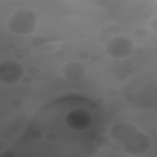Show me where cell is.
Instances as JSON below:
<instances>
[{
	"label": "cell",
	"instance_id": "cell-1",
	"mask_svg": "<svg viewBox=\"0 0 157 157\" xmlns=\"http://www.w3.org/2000/svg\"><path fill=\"white\" fill-rule=\"evenodd\" d=\"M39 12L26 8L17 9L7 20V25L12 33L26 36L33 33L37 28L41 17Z\"/></svg>",
	"mask_w": 157,
	"mask_h": 157
},
{
	"label": "cell",
	"instance_id": "cell-2",
	"mask_svg": "<svg viewBox=\"0 0 157 157\" xmlns=\"http://www.w3.org/2000/svg\"><path fill=\"white\" fill-rule=\"evenodd\" d=\"M151 147L152 140L150 136L139 131L121 145L122 150L126 154L135 156L145 154Z\"/></svg>",
	"mask_w": 157,
	"mask_h": 157
},
{
	"label": "cell",
	"instance_id": "cell-3",
	"mask_svg": "<svg viewBox=\"0 0 157 157\" xmlns=\"http://www.w3.org/2000/svg\"><path fill=\"white\" fill-rule=\"evenodd\" d=\"M135 46V43L130 38L117 36L108 41L106 44L105 50L107 53L113 58L124 59L133 54Z\"/></svg>",
	"mask_w": 157,
	"mask_h": 157
},
{
	"label": "cell",
	"instance_id": "cell-4",
	"mask_svg": "<svg viewBox=\"0 0 157 157\" xmlns=\"http://www.w3.org/2000/svg\"><path fill=\"white\" fill-rule=\"evenodd\" d=\"M26 70L23 65L17 61L7 60L0 63V82L12 85L21 82Z\"/></svg>",
	"mask_w": 157,
	"mask_h": 157
},
{
	"label": "cell",
	"instance_id": "cell-5",
	"mask_svg": "<svg viewBox=\"0 0 157 157\" xmlns=\"http://www.w3.org/2000/svg\"><path fill=\"white\" fill-rule=\"evenodd\" d=\"M138 131L137 126L134 123L121 122L111 126L109 136L114 143L121 145Z\"/></svg>",
	"mask_w": 157,
	"mask_h": 157
},
{
	"label": "cell",
	"instance_id": "cell-6",
	"mask_svg": "<svg viewBox=\"0 0 157 157\" xmlns=\"http://www.w3.org/2000/svg\"><path fill=\"white\" fill-rule=\"evenodd\" d=\"M65 122L71 129L81 131L90 127L93 120L89 112L82 109H75L67 114Z\"/></svg>",
	"mask_w": 157,
	"mask_h": 157
},
{
	"label": "cell",
	"instance_id": "cell-7",
	"mask_svg": "<svg viewBox=\"0 0 157 157\" xmlns=\"http://www.w3.org/2000/svg\"><path fill=\"white\" fill-rule=\"evenodd\" d=\"M88 70L85 64L77 61L68 62L61 68V73L68 81L77 82L85 78Z\"/></svg>",
	"mask_w": 157,
	"mask_h": 157
},
{
	"label": "cell",
	"instance_id": "cell-8",
	"mask_svg": "<svg viewBox=\"0 0 157 157\" xmlns=\"http://www.w3.org/2000/svg\"><path fill=\"white\" fill-rule=\"evenodd\" d=\"M95 144L99 148L107 149L110 148L114 144V142L109 136L102 135L98 136L97 139L95 141Z\"/></svg>",
	"mask_w": 157,
	"mask_h": 157
},
{
	"label": "cell",
	"instance_id": "cell-9",
	"mask_svg": "<svg viewBox=\"0 0 157 157\" xmlns=\"http://www.w3.org/2000/svg\"><path fill=\"white\" fill-rule=\"evenodd\" d=\"M31 54L32 50L27 47L17 49L14 51V55L17 58H24Z\"/></svg>",
	"mask_w": 157,
	"mask_h": 157
},
{
	"label": "cell",
	"instance_id": "cell-10",
	"mask_svg": "<svg viewBox=\"0 0 157 157\" xmlns=\"http://www.w3.org/2000/svg\"><path fill=\"white\" fill-rule=\"evenodd\" d=\"M41 70L39 67H38L36 65H30L26 69V72L27 75L34 77V76H37L39 74Z\"/></svg>",
	"mask_w": 157,
	"mask_h": 157
},
{
	"label": "cell",
	"instance_id": "cell-11",
	"mask_svg": "<svg viewBox=\"0 0 157 157\" xmlns=\"http://www.w3.org/2000/svg\"><path fill=\"white\" fill-rule=\"evenodd\" d=\"M10 105L13 109H19L24 106V101L20 98H15L11 100Z\"/></svg>",
	"mask_w": 157,
	"mask_h": 157
},
{
	"label": "cell",
	"instance_id": "cell-12",
	"mask_svg": "<svg viewBox=\"0 0 157 157\" xmlns=\"http://www.w3.org/2000/svg\"><path fill=\"white\" fill-rule=\"evenodd\" d=\"M44 139L49 143H55L58 139V135L55 132H47L45 134Z\"/></svg>",
	"mask_w": 157,
	"mask_h": 157
},
{
	"label": "cell",
	"instance_id": "cell-13",
	"mask_svg": "<svg viewBox=\"0 0 157 157\" xmlns=\"http://www.w3.org/2000/svg\"><path fill=\"white\" fill-rule=\"evenodd\" d=\"M44 133L40 130H34L30 134V137L32 140L36 142H39L44 138Z\"/></svg>",
	"mask_w": 157,
	"mask_h": 157
},
{
	"label": "cell",
	"instance_id": "cell-14",
	"mask_svg": "<svg viewBox=\"0 0 157 157\" xmlns=\"http://www.w3.org/2000/svg\"><path fill=\"white\" fill-rule=\"evenodd\" d=\"M111 39V34L108 30H104L101 32L100 36L99 37V41L102 44H107Z\"/></svg>",
	"mask_w": 157,
	"mask_h": 157
},
{
	"label": "cell",
	"instance_id": "cell-15",
	"mask_svg": "<svg viewBox=\"0 0 157 157\" xmlns=\"http://www.w3.org/2000/svg\"><path fill=\"white\" fill-rule=\"evenodd\" d=\"M45 43V40L44 37L41 36H37L33 38L31 42V45L34 47H39L43 46Z\"/></svg>",
	"mask_w": 157,
	"mask_h": 157
},
{
	"label": "cell",
	"instance_id": "cell-16",
	"mask_svg": "<svg viewBox=\"0 0 157 157\" xmlns=\"http://www.w3.org/2000/svg\"><path fill=\"white\" fill-rule=\"evenodd\" d=\"M134 33H135V35L137 37L145 38L148 35L149 32L145 28L139 27L135 30Z\"/></svg>",
	"mask_w": 157,
	"mask_h": 157
},
{
	"label": "cell",
	"instance_id": "cell-17",
	"mask_svg": "<svg viewBox=\"0 0 157 157\" xmlns=\"http://www.w3.org/2000/svg\"><path fill=\"white\" fill-rule=\"evenodd\" d=\"M108 30L111 34H118L121 32V27L119 25L112 24L108 26Z\"/></svg>",
	"mask_w": 157,
	"mask_h": 157
},
{
	"label": "cell",
	"instance_id": "cell-18",
	"mask_svg": "<svg viewBox=\"0 0 157 157\" xmlns=\"http://www.w3.org/2000/svg\"><path fill=\"white\" fill-rule=\"evenodd\" d=\"M74 45L71 43H64L60 45V49L66 52L67 53H71L74 50Z\"/></svg>",
	"mask_w": 157,
	"mask_h": 157
},
{
	"label": "cell",
	"instance_id": "cell-19",
	"mask_svg": "<svg viewBox=\"0 0 157 157\" xmlns=\"http://www.w3.org/2000/svg\"><path fill=\"white\" fill-rule=\"evenodd\" d=\"M78 58L82 61H86L87 60H89L90 53L86 51H80L78 53Z\"/></svg>",
	"mask_w": 157,
	"mask_h": 157
},
{
	"label": "cell",
	"instance_id": "cell-20",
	"mask_svg": "<svg viewBox=\"0 0 157 157\" xmlns=\"http://www.w3.org/2000/svg\"><path fill=\"white\" fill-rule=\"evenodd\" d=\"M54 55L55 56L56 58L58 59H63L64 58H66L68 55V53L63 51L62 49H58L54 52Z\"/></svg>",
	"mask_w": 157,
	"mask_h": 157
},
{
	"label": "cell",
	"instance_id": "cell-21",
	"mask_svg": "<svg viewBox=\"0 0 157 157\" xmlns=\"http://www.w3.org/2000/svg\"><path fill=\"white\" fill-rule=\"evenodd\" d=\"M102 59L101 55L98 53H94L92 54H90L89 60L91 61L92 63H98L100 62Z\"/></svg>",
	"mask_w": 157,
	"mask_h": 157
},
{
	"label": "cell",
	"instance_id": "cell-22",
	"mask_svg": "<svg viewBox=\"0 0 157 157\" xmlns=\"http://www.w3.org/2000/svg\"><path fill=\"white\" fill-rule=\"evenodd\" d=\"M118 91L116 88H109V89L106 90V95H108L109 98L116 97L118 95Z\"/></svg>",
	"mask_w": 157,
	"mask_h": 157
},
{
	"label": "cell",
	"instance_id": "cell-23",
	"mask_svg": "<svg viewBox=\"0 0 157 157\" xmlns=\"http://www.w3.org/2000/svg\"><path fill=\"white\" fill-rule=\"evenodd\" d=\"M122 64L126 68H131L133 66L134 61L129 57H126V58L123 59L122 61Z\"/></svg>",
	"mask_w": 157,
	"mask_h": 157
},
{
	"label": "cell",
	"instance_id": "cell-24",
	"mask_svg": "<svg viewBox=\"0 0 157 157\" xmlns=\"http://www.w3.org/2000/svg\"><path fill=\"white\" fill-rule=\"evenodd\" d=\"M128 76L125 72H120L116 76V79L120 82H125L128 80Z\"/></svg>",
	"mask_w": 157,
	"mask_h": 157
},
{
	"label": "cell",
	"instance_id": "cell-25",
	"mask_svg": "<svg viewBox=\"0 0 157 157\" xmlns=\"http://www.w3.org/2000/svg\"><path fill=\"white\" fill-rule=\"evenodd\" d=\"M33 79L32 77L28 75H25L24 77L21 80V83L24 85H29V84H31L32 83Z\"/></svg>",
	"mask_w": 157,
	"mask_h": 157
},
{
	"label": "cell",
	"instance_id": "cell-26",
	"mask_svg": "<svg viewBox=\"0 0 157 157\" xmlns=\"http://www.w3.org/2000/svg\"><path fill=\"white\" fill-rule=\"evenodd\" d=\"M125 101L127 103H133L136 101L135 96L133 94H127L124 98Z\"/></svg>",
	"mask_w": 157,
	"mask_h": 157
},
{
	"label": "cell",
	"instance_id": "cell-27",
	"mask_svg": "<svg viewBox=\"0 0 157 157\" xmlns=\"http://www.w3.org/2000/svg\"><path fill=\"white\" fill-rule=\"evenodd\" d=\"M93 100L94 101H95L96 102H97L99 106H102L103 104H104V102H105V99H104V97H101V96H97V97H96L93 99Z\"/></svg>",
	"mask_w": 157,
	"mask_h": 157
},
{
	"label": "cell",
	"instance_id": "cell-28",
	"mask_svg": "<svg viewBox=\"0 0 157 157\" xmlns=\"http://www.w3.org/2000/svg\"><path fill=\"white\" fill-rule=\"evenodd\" d=\"M144 51V47L142 46V45H137L135 46V49H134V53L135 54H137V55H139L141 54L142 53H143Z\"/></svg>",
	"mask_w": 157,
	"mask_h": 157
},
{
	"label": "cell",
	"instance_id": "cell-29",
	"mask_svg": "<svg viewBox=\"0 0 157 157\" xmlns=\"http://www.w3.org/2000/svg\"><path fill=\"white\" fill-rule=\"evenodd\" d=\"M150 26L152 30H154V32H157V20L156 18H153L152 21L150 23Z\"/></svg>",
	"mask_w": 157,
	"mask_h": 157
},
{
	"label": "cell",
	"instance_id": "cell-30",
	"mask_svg": "<svg viewBox=\"0 0 157 157\" xmlns=\"http://www.w3.org/2000/svg\"><path fill=\"white\" fill-rule=\"evenodd\" d=\"M96 4L98 6L105 7L108 5L109 1H107V0H98V1H96Z\"/></svg>",
	"mask_w": 157,
	"mask_h": 157
},
{
	"label": "cell",
	"instance_id": "cell-31",
	"mask_svg": "<svg viewBox=\"0 0 157 157\" xmlns=\"http://www.w3.org/2000/svg\"><path fill=\"white\" fill-rule=\"evenodd\" d=\"M89 107L91 109L96 110L98 109L100 106H99L95 101H94L93 100H91L89 103Z\"/></svg>",
	"mask_w": 157,
	"mask_h": 157
},
{
	"label": "cell",
	"instance_id": "cell-32",
	"mask_svg": "<svg viewBox=\"0 0 157 157\" xmlns=\"http://www.w3.org/2000/svg\"><path fill=\"white\" fill-rule=\"evenodd\" d=\"M70 139L72 141L76 142V141H77L79 139V135H78V134L74 133V134H72V135H70Z\"/></svg>",
	"mask_w": 157,
	"mask_h": 157
},
{
	"label": "cell",
	"instance_id": "cell-33",
	"mask_svg": "<svg viewBox=\"0 0 157 157\" xmlns=\"http://www.w3.org/2000/svg\"><path fill=\"white\" fill-rule=\"evenodd\" d=\"M3 155V156L6 157H12L14 156V153L11 150H7L4 153V154Z\"/></svg>",
	"mask_w": 157,
	"mask_h": 157
},
{
	"label": "cell",
	"instance_id": "cell-34",
	"mask_svg": "<svg viewBox=\"0 0 157 157\" xmlns=\"http://www.w3.org/2000/svg\"><path fill=\"white\" fill-rule=\"evenodd\" d=\"M98 135H97V134H95V133H92L91 134V135L90 136V139L91 140H92V141H96L97 139V138L98 137Z\"/></svg>",
	"mask_w": 157,
	"mask_h": 157
},
{
	"label": "cell",
	"instance_id": "cell-35",
	"mask_svg": "<svg viewBox=\"0 0 157 157\" xmlns=\"http://www.w3.org/2000/svg\"><path fill=\"white\" fill-rule=\"evenodd\" d=\"M142 16H143L145 18H148L149 17L151 16V15H150V12H147V11H146V12H143V14H142Z\"/></svg>",
	"mask_w": 157,
	"mask_h": 157
},
{
	"label": "cell",
	"instance_id": "cell-36",
	"mask_svg": "<svg viewBox=\"0 0 157 157\" xmlns=\"http://www.w3.org/2000/svg\"><path fill=\"white\" fill-rule=\"evenodd\" d=\"M78 36L80 39H83L86 37V34L84 33H79L78 34Z\"/></svg>",
	"mask_w": 157,
	"mask_h": 157
},
{
	"label": "cell",
	"instance_id": "cell-37",
	"mask_svg": "<svg viewBox=\"0 0 157 157\" xmlns=\"http://www.w3.org/2000/svg\"><path fill=\"white\" fill-rule=\"evenodd\" d=\"M15 47H16V44L13 43H10L7 44V47H8L9 49H14Z\"/></svg>",
	"mask_w": 157,
	"mask_h": 157
},
{
	"label": "cell",
	"instance_id": "cell-38",
	"mask_svg": "<svg viewBox=\"0 0 157 157\" xmlns=\"http://www.w3.org/2000/svg\"><path fill=\"white\" fill-rule=\"evenodd\" d=\"M5 147V143H4V142L2 140H1L0 141V150H2Z\"/></svg>",
	"mask_w": 157,
	"mask_h": 157
}]
</instances>
